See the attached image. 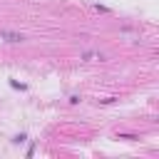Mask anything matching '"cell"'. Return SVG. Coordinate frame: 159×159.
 <instances>
[{"label": "cell", "mask_w": 159, "mask_h": 159, "mask_svg": "<svg viewBox=\"0 0 159 159\" xmlns=\"http://www.w3.org/2000/svg\"><path fill=\"white\" fill-rule=\"evenodd\" d=\"M0 40H7V42H22L25 35H22V32H10V30H0Z\"/></svg>", "instance_id": "cell-1"}, {"label": "cell", "mask_w": 159, "mask_h": 159, "mask_svg": "<svg viewBox=\"0 0 159 159\" xmlns=\"http://www.w3.org/2000/svg\"><path fill=\"white\" fill-rule=\"evenodd\" d=\"M82 57H84V60H104V57H102V52H84Z\"/></svg>", "instance_id": "cell-2"}, {"label": "cell", "mask_w": 159, "mask_h": 159, "mask_svg": "<svg viewBox=\"0 0 159 159\" xmlns=\"http://www.w3.org/2000/svg\"><path fill=\"white\" fill-rule=\"evenodd\" d=\"M25 139H27V134H17V137H15V139H12V142H15V144H22V142H25Z\"/></svg>", "instance_id": "cell-3"}]
</instances>
